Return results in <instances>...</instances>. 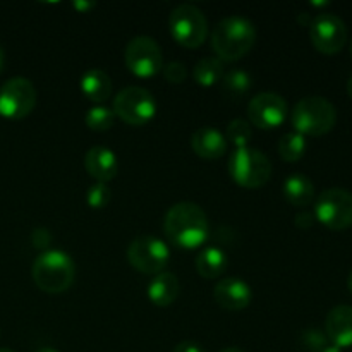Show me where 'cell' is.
Returning a JSON list of instances; mask_svg holds the SVG:
<instances>
[{"mask_svg": "<svg viewBox=\"0 0 352 352\" xmlns=\"http://www.w3.org/2000/svg\"><path fill=\"white\" fill-rule=\"evenodd\" d=\"M164 230L179 250H198L208 241L210 222L201 206L192 201H179L165 213Z\"/></svg>", "mask_w": 352, "mask_h": 352, "instance_id": "6da1fadb", "label": "cell"}, {"mask_svg": "<svg viewBox=\"0 0 352 352\" xmlns=\"http://www.w3.org/2000/svg\"><path fill=\"white\" fill-rule=\"evenodd\" d=\"M256 26L243 16L220 21L212 33V48L222 62H237L246 57L256 43Z\"/></svg>", "mask_w": 352, "mask_h": 352, "instance_id": "7a4b0ae2", "label": "cell"}, {"mask_svg": "<svg viewBox=\"0 0 352 352\" xmlns=\"http://www.w3.org/2000/svg\"><path fill=\"white\" fill-rule=\"evenodd\" d=\"M31 275L40 291L47 294H62L76 280V263L60 250H45L34 258Z\"/></svg>", "mask_w": 352, "mask_h": 352, "instance_id": "3957f363", "label": "cell"}, {"mask_svg": "<svg viewBox=\"0 0 352 352\" xmlns=\"http://www.w3.org/2000/svg\"><path fill=\"white\" fill-rule=\"evenodd\" d=\"M291 120L296 133L305 138H320L336 127L337 109L323 96H305L292 109Z\"/></svg>", "mask_w": 352, "mask_h": 352, "instance_id": "277c9868", "label": "cell"}, {"mask_svg": "<svg viewBox=\"0 0 352 352\" xmlns=\"http://www.w3.org/2000/svg\"><path fill=\"white\" fill-rule=\"evenodd\" d=\"M272 162L256 148H236L229 158L230 179L246 189L263 188L272 177Z\"/></svg>", "mask_w": 352, "mask_h": 352, "instance_id": "5b68a950", "label": "cell"}, {"mask_svg": "<svg viewBox=\"0 0 352 352\" xmlns=\"http://www.w3.org/2000/svg\"><path fill=\"white\" fill-rule=\"evenodd\" d=\"M168 28L175 43L184 48H199L208 36V21L205 12L195 3H181L172 9Z\"/></svg>", "mask_w": 352, "mask_h": 352, "instance_id": "8992f818", "label": "cell"}, {"mask_svg": "<svg viewBox=\"0 0 352 352\" xmlns=\"http://www.w3.org/2000/svg\"><path fill=\"white\" fill-rule=\"evenodd\" d=\"M127 261L140 274L153 277L167 268L170 261V248L160 237L143 234L131 241L127 248Z\"/></svg>", "mask_w": 352, "mask_h": 352, "instance_id": "52a82bcc", "label": "cell"}, {"mask_svg": "<svg viewBox=\"0 0 352 352\" xmlns=\"http://www.w3.org/2000/svg\"><path fill=\"white\" fill-rule=\"evenodd\" d=\"M112 110L129 126H146L157 116V100L141 86H127L116 95Z\"/></svg>", "mask_w": 352, "mask_h": 352, "instance_id": "ba28073f", "label": "cell"}, {"mask_svg": "<svg viewBox=\"0 0 352 352\" xmlns=\"http://www.w3.org/2000/svg\"><path fill=\"white\" fill-rule=\"evenodd\" d=\"M313 215L330 230L349 229L352 227V192L344 188L325 189L316 198Z\"/></svg>", "mask_w": 352, "mask_h": 352, "instance_id": "9c48e42d", "label": "cell"}, {"mask_svg": "<svg viewBox=\"0 0 352 352\" xmlns=\"http://www.w3.org/2000/svg\"><path fill=\"white\" fill-rule=\"evenodd\" d=\"M124 60H126L127 69L131 74L136 78L148 79L160 74L164 69V52L157 40L151 36H134L127 43L126 52H124Z\"/></svg>", "mask_w": 352, "mask_h": 352, "instance_id": "30bf717a", "label": "cell"}, {"mask_svg": "<svg viewBox=\"0 0 352 352\" xmlns=\"http://www.w3.org/2000/svg\"><path fill=\"white\" fill-rule=\"evenodd\" d=\"M38 102L33 82L23 76L10 78L0 86V117L19 120L30 116Z\"/></svg>", "mask_w": 352, "mask_h": 352, "instance_id": "8fae6325", "label": "cell"}, {"mask_svg": "<svg viewBox=\"0 0 352 352\" xmlns=\"http://www.w3.org/2000/svg\"><path fill=\"white\" fill-rule=\"evenodd\" d=\"M309 38L320 54L336 55L346 47L347 26L337 14L322 12L309 23Z\"/></svg>", "mask_w": 352, "mask_h": 352, "instance_id": "7c38bea8", "label": "cell"}, {"mask_svg": "<svg viewBox=\"0 0 352 352\" xmlns=\"http://www.w3.org/2000/svg\"><path fill=\"white\" fill-rule=\"evenodd\" d=\"M287 102L278 93L263 91L248 103V119L258 129H277L287 119Z\"/></svg>", "mask_w": 352, "mask_h": 352, "instance_id": "4fadbf2b", "label": "cell"}, {"mask_svg": "<svg viewBox=\"0 0 352 352\" xmlns=\"http://www.w3.org/2000/svg\"><path fill=\"white\" fill-rule=\"evenodd\" d=\"M213 299L220 308L227 311H241L253 301V289L239 277L220 278L213 289Z\"/></svg>", "mask_w": 352, "mask_h": 352, "instance_id": "5bb4252c", "label": "cell"}, {"mask_svg": "<svg viewBox=\"0 0 352 352\" xmlns=\"http://www.w3.org/2000/svg\"><path fill=\"white\" fill-rule=\"evenodd\" d=\"M325 336L339 349L352 347V306L339 305L330 309L325 320Z\"/></svg>", "mask_w": 352, "mask_h": 352, "instance_id": "9a60e30c", "label": "cell"}, {"mask_svg": "<svg viewBox=\"0 0 352 352\" xmlns=\"http://www.w3.org/2000/svg\"><path fill=\"white\" fill-rule=\"evenodd\" d=\"M85 168L95 182H109L119 172V158L110 148L93 146L86 151Z\"/></svg>", "mask_w": 352, "mask_h": 352, "instance_id": "2e32d148", "label": "cell"}, {"mask_svg": "<svg viewBox=\"0 0 352 352\" xmlns=\"http://www.w3.org/2000/svg\"><path fill=\"white\" fill-rule=\"evenodd\" d=\"M191 148L199 158L217 160L227 153L229 143H227L226 134L220 133L215 127H199L192 133Z\"/></svg>", "mask_w": 352, "mask_h": 352, "instance_id": "e0dca14e", "label": "cell"}, {"mask_svg": "<svg viewBox=\"0 0 352 352\" xmlns=\"http://www.w3.org/2000/svg\"><path fill=\"white\" fill-rule=\"evenodd\" d=\"M179 292H181V284L172 272H160L153 275L146 287L148 299L157 308H168L174 305L179 298Z\"/></svg>", "mask_w": 352, "mask_h": 352, "instance_id": "ac0fdd59", "label": "cell"}, {"mask_svg": "<svg viewBox=\"0 0 352 352\" xmlns=\"http://www.w3.org/2000/svg\"><path fill=\"white\" fill-rule=\"evenodd\" d=\"M81 93L95 105H103L112 96V79L102 69H89L79 81Z\"/></svg>", "mask_w": 352, "mask_h": 352, "instance_id": "d6986e66", "label": "cell"}, {"mask_svg": "<svg viewBox=\"0 0 352 352\" xmlns=\"http://www.w3.org/2000/svg\"><path fill=\"white\" fill-rule=\"evenodd\" d=\"M282 192L289 205L296 208H305L315 199V184L305 174H292L282 184Z\"/></svg>", "mask_w": 352, "mask_h": 352, "instance_id": "ffe728a7", "label": "cell"}, {"mask_svg": "<svg viewBox=\"0 0 352 352\" xmlns=\"http://www.w3.org/2000/svg\"><path fill=\"white\" fill-rule=\"evenodd\" d=\"M229 267V254L217 246H208L196 256V270L203 278H219Z\"/></svg>", "mask_w": 352, "mask_h": 352, "instance_id": "44dd1931", "label": "cell"}, {"mask_svg": "<svg viewBox=\"0 0 352 352\" xmlns=\"http://www.w3.org/2000/svg\"><path fill=\"white\" fill-rule=\"evenodd\" d=\"M223 74H226L223 62L217 57L201 58L192 69V78H195L196 85L201 88H212V86L219 85Z\"/></svg>", "mask_w": 352, "mask_h": 352, "instance_id": "7402d4cb", "label": "cell"}, {"mask_svg": "<svg viewBox=\"0 0 352 352\" xmlns=\"http://www.w3.org/2000/svg\"><path fill=\"white\" fill-rule=\"evenodd\" d=\"M220 85H222V93L227 98L239 100L250 93L251 86H253V78L244 69H230L223 74Z\"/></svg>", "mask_w": 352, "mask_h": 352, "instance_id": "603a6c76", "label": "cell"}, {"mask_svg": "<svg viewBox=\"0 0 352 352\" xmlns=\"http://www.w3.org/2000/svg\"><path fill=\"white\" fill-rule=\"evenodd\" d=\"M306 150H308V141L302 134L292 133L284 134L278 141V153H280V158L284 162H289V164H294V162L301 160L305 157Z\"/></svg>", "mask_w": 352, "mask_h": 352, "instance_id": "cb8c5ba5", "label": "cell"}, {"mask_svg": "<svg viewBox=\"0 0 352 352\" xmlns=\"http://www.w3.org/2000/svg\"><path fill=\"white\" fill-rule=\"evenodd\" d=\"M116 113L112 109L105 105H95L88 110L85 117V122L88 129L95 131V133H105V131L112 129L116 124Z\"/></svg>", "mask_w": 352, "mask_h": 352, "instance_id": "d4e9b609", "label": "cell"}, {"mask_svg": "<svg viewBox=\"0 0 352 352\" xmlns=\"http://www.w3.org/2000/svg\"><path fill=\"white\" fill-rule=\"evenodd\" d=\"M227 143L234 144V150L236 148H244L250 144L251 138H253V127L248 120L244 119H234L232 122L227 126Z\"/></svg>", "mask_w": 352, "mask_h": 352, "instance_id": "484cf974", "label": "cell"}, {"mask_svg": "<svg viewBox=\"0 0 352 352\" xmlns=\"http://www.w3.org/2000/svg\"><path fill=\"white\" fill-rule=\"evenodd\" d=\"M329 344L325 332L320 329H306L299 336V346L305 352H322Z\"/></svg>", "mask_w": 352, "mask_h": 352, "instance_id": "4316f807", "label": "cell"}, {"mask_svg": "<svg viewBox=\"0 0 352 352\" xmlns=\"http://www.w3.org/2000/svg\"><path fill=\"white\" fill-rule=\"evenodd\" d=\"M110 196H112V192H110V188L105 182H95V184L88 188L86 203H88L89 208L102 210L110 203Z\"/></svg>", "mask_w": 352, "mask_h": 352, "instance_id": "83f0119b", "label": "cell"}, {"mask_svg": "<svg viewBox=\"0 0 352 352\" xmlns=\"http://www.w3.org/2000/svg\"><path fill=\"white\" fill-rule=\"evenodd\" d=\"M162 74L170 85H181L188 78V67L182 62H168L162 69Z\"/></svg>", "mask_w": 352, "mask_h": 352, "instance_id": "f1b7e54d", "label": "cell"}, {"mask_svg": "<svg viewBox=\"0 0 352 352\" xmlns=\"http://www.w3.org/2000/svg\"><path fill=\"white\" fill-rule=\"evenodd\" d=\"M52 236L47 229L40 227V229H34L31 234V244H33L36 250H45V248L50 246Z\"/></svg>", "mask_w": 352, "mask_h": 352, "instance_id": "f546056e", "label": "cell"}, {"mask_svg": "<svg viewBox=\"0 0 352 352\" xmlns=\"http://www.w3.org/2000/svg\"><path fill=\"white\" fill-rule=\"evenodd\" d=\"M172 352H206V351L203 349L198 342H195V340H182V342H179L177 346L174 347V351Z\"/></svg>", "mask_w": 352, "mask_h": 352, "instance_id": "4dcf8cb0", "label": "cell"}, {"mask_svg": "<svg viewBox=\"0 0 352 352\" xmlns=\"http://www.w3.org/2000/svg\"><path fill=\"white\" fill-rule=\"evenodd\" d=\"M315 223V215L309 212H301L296 215V226L299 227V229H309V227Z\"/></svg>", "mask_w": 352, "mask_h": 352, "instance_id": "1f68e13d", "label": "cell"}, {"mask_svg": "<svg viewBox=\"0 0 352 352\" xmlns=\"http://www.w3.org/2000/svg\"><path fill=\"white\" fill-rule=\"evenodd\" d=\"M3 62H6V52H3V47L0 45V72L3 69Z\"/></svg>", "mask_w": 352, "mask_h": 352, "instance_id": "d6a6232c", "label": "cell"}, {"mask_svg": "<svg viewBox=\"0 0 352 352\" xmlns=\"http://www.w3.org/2000/svg\"><path fill=\"white\" fill-rule=\"evenodd\" d=\"M322 352H344V351H342V349H339V347L332 346V344H329V346H327L325 349H323Z\"/></svg>", "mask_w": 352, "mask_h": 352, "instance_id": "836d02e7", "label": "cell"}, {"mask_svg": "<svg viewBox=\"0 0 352 352\" xmlns=\"http://www.w3.org/2000/svg\"><path fill=\"white\" fill-rule=\"evenodd\" d=\"M74 7L76 9H79V10H85V9H89V7H93V3H74Z\"/></svg>", "mask_w": 352, "mask_h": 352, "instance_id": "e575fe53", "label": "cell"}, {"mask_svg": "<svg viewBox=\"0 0 352 352\" xmlns=\"http://www.w3.org/2000/svg\"><path fill=\"white\" fill-rule=\"evenodd\" d=\"M220 352H246V351L237 349V347H226V349H222Z\"/></svg>", "mask_w": 352, "mask_h": 352, "instance_id": "d590c367", "label": "cell"}, {"mask_svg": "<svg viewBox=\"0 0 352 352\" xmlns=\"http://www.w3.org/2000/svg\"><path fill=\"white\" fill-rule=\"evenodd\" d=\"M347 95L352 98V76L349 78V81H347Z\"/></svg>", "mask_w": 352, "mask_h": 352, "instance_id": "8d00e7d4", "label": "cell"}, {"mask_svg": "<svg viewBox=\"0 0 352 352\" xmlns=\"http://www.w3.org/2000/svg\"><path fill=\"white\" fill-rule=\"evenodd\" d=\"M36 352H58L57 349H52V347H41V349H38Z\"/></svg>", "mask_w": 352, "mask_h": 352, "instance_id": "74e56055", "label": "cell"}, {"mask_svg": "<svg viewBox=\"0 0 352 352\" xmlns=\"http://www.w3.org/2000/svg\"><path fill=\"white\" fill-rule=\"evenodd\" d=\"M347 287H349V292L352 294V272H351L349 278H347Z\"/></svg>", "mask_w": 352, "mask_h": 352, "instance_id": "f35d334b", "label": "cell"}, {"mask_svg": "<svg viewBox=\"0 0 352 352\" xmlns=\"http://www.w3.org/2000/svg\"><path fill=\"white\" fill-rule=\"evenodd\" d=\"M0 352H14V351H10V349H0Z\"/></svg>", "mask_w": 352, "mask_h": 352, "instance_id": "ab89813d", "label": "cell"}, {"mask_svg": "<svg viewBox=\"0 0 352 352\" xmlns=\"http://www.w3.org/2000/svg\"><path fill=\"white\" fill-rule=\"evenodd\" d=\"M351 57H352V41H351Z\"/></svg>", "mask_w": 352, "mask_h": 352, "instance_id": "60d3db41", "label": "cell"}]
</instances>
